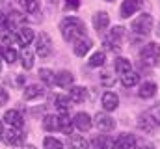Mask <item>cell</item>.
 I'll list each match as a JSON object with an SVG mask.
<instances>
[{
  "mask_svg": "<svg viewBox=\"0 0 160 149\" xmlns=\"http://www.w3.org/2000/svg\"><path fill=\"white\" fill-rule=\"evenodd\" d=\"M157 123L153 121V117L149 116V114H142L140 117H138V129L140 131H143V132H147V134H153L155 131H157Z\"/></svg>",
  "mask_w": 160,
  "mask_h": 149,
  "instance_id": "5bb4252c",
  "label": "cell"
},
{
  "mask_svg": "<svg viewBox=\"0 0 160 149\" xmlns=\"http://www.w3.org/2000/svg\"><path fill=\"white\" fill-rule=\"evenodd\" d=\"M43 129L48 131V132H54V131H60V125H58V116H45L43 117Z\"/></svg>",
  "mask_w": 160,
  "mask_h": 149,
  "instance_id": "484cf974",
  "label": "cell"
},
{
  "mask_svg": "<svg viewBox=\"0 0 160 149\" xmlns=\"http://www.w3.org/2000/svg\"><path fill=\"white\" fill-rule=\"evenodd\" d=\"M106 2H114V0H106Z\"/></svg>",
  "mask_w": 160,
  "mask_h": 149,
  "instance_id": "bcb514c9",
  "label": "cell"
},
{
  "mask_svg": "<svg viewBox=\"0 0 160 149\" xmlns=\"http://www.w3.org/2000/svg\"><path fill=\"white\" fill-rule=\"evenodd\" d=\"M153 26H155L153 17H151L149 13H142L140 17H136V19L132 21L130 30H132L134 34H138V36H147V34H151Z\"/></svg>",
  "mask_w": 160,
  "mask_h": 149,
  "instance_id": "3957f363",
  "label": "cell"
},
{
  "mask_svg": "<svg viewBox=\"0 0 160 149\" xmlns=\"http://www.w3.org/2000/svg\"><path fill=\"white\" fill-rule=\"evenodd\" d=\"M101 105H102L104 112L118 110V106H119V95L114 93V91H106V93H102V97H101Z\"/></svg>",
  "mask_w": 160,
  "mask_h": 149,
  "instance_id": "ba28073f",
  "label": "cell"
},
{
  "mask_svg": "<svg viewBox=\"0 0 160 149\" xmlns=\"http://www.w3.org/2000/svg\"><path fill=\"white\" fill-rule=\"evenodd\" d=\"M21 62H22V67H24L26 71L34 67V52H32L28 47L22 49V52H21Z\"/></svg>",
  "mask_w": 160,
  "mask_h": 149,
  "instance_id": "4316f807",
  "label": "cell"
},
{
  "mask_svg": "<svg viewBox=\"0 0 160 149\" xmlns=\"http://www.w3.org/2000/svg\"><path fill=\"white\" fill-rule=\"evenodd\" d=\"M60 32L65 41H78L80 37H86V24L78 17H65L60 24Z\"/></svg>",
  "mask_w": 160,
  "mask_h": 149,
  "instance_id": "6da1fadb",
  "label": "cell"
},
{
  "mask_svg": "<svg viewBox=\"0 0 160 149\" xmlns=\"http://www.w3.org/2000/svg\"><path fill=\"white\" fill-rule=\"evenodd\" d=\"M136 147H138V142H136L134 134L123 132L116 138V149H136Z\"/></svg>",
  "mask_w": 160,
  "mask_h": 149,
  "instance_id": "8fae6325",
  "label": "cell"
},
{
  "mask_svg": "<svg viewBox=\"0 0 160 149\" xmlns=\"http://www.w3.org/2000/svg\"><path fill=\"white\" fill-rule=\"evenodd\" d=\"M123 37H125V28H123V26H114V30L104 37L102 43H104V47H106L108 50H119Z\"/></svg>",
  "mask_w": 160,
  "mask_h": 149,
  "instance_id": "277c9868",
  "label": "cell"
},
{
  "mask_svg": "<svg viewBox=\"0 0 160 149\" xmlns=\"http://www.w3.org/2000/svg\"><path fill=\"white\" fill-rule=\"evenodd\" d=\"M108 24H110V15H108L106 11H97V13L93 15V28H95L97 32L106 30Z\"/></svg>",
  "mask_w": 160,
  "mask_h": 149,
  "instance_id": "ac0fdd59",
  "label": "cell"
},
{
  "mask_svg": "<svg viewBox=\"0 0 160 149\" xmlns=\"http://www.w3.org/2000/svg\"><path fill=\"white\" fill-rule=\"evenodd\" d=\"M140 82V74L136 73V71H130V73L123 74L121 76V84L125 86V88H132V86H136Z\"/></svg>",
  "mask_w": 160,
  "mask_h": 149,
  "instance_id": "f1b7e54d",
  "label": "cell"
},
{
  "mask_svg": "<svg viewBox=\"0 0 160 149\" xmlns=\"http://www.w3.org/2000/svg\"><path fill=\"white\" fill-rule=\"evenodd\" d=\"M93 149H116V140L108 134H99L91 142Z\"/></svg>",
  "mask_w": 160,
  "mask_h": 149,
  "instance_id": "7c38bea8",
  "label": "cell"
},
{
  "mask_svg": "<svg viewBox=\"0 0 160 149\" xmlns=\"http://www.w3.org/2000/svg\"><path fill=\"white\" fill-rule=\"evenodd\" d=\"M0 56H2V60H4V62H8V64H13V62L17 60V50H15L13 47H4Z\"/></svg>",
  "mask_w": 160,
  "mask_h": 149,
  "instance_id": "1f68e13d",
  "label": "cell"
},
{
  "mask_svg": "<svg viewBox=\"0 0 160 149\" xmlns=\"http://www.w3.org/2000/svg\"><path fill=\"white\" fill-rule=\"evenodd\" d=\"M39 78L47 84V86H54V84H56V74H54V71H50V69H47V67L39 69Z\"/></svg>",
  "mask_w": 160,
  "mask_h": 149,
  "instance_id": "4dcf8cb0",
  "label": "cell"
},
{
  "mask_svg": "<svg viewBox=\"0 0 160 149\" xmlns=\"http://www.w3.org/2000/svg\"><path fill=\"white\" fill-rule=\"evenodd\" d=\"M140 60H142V65H147V67H157L160 64V45L158 43H147L142 52H140Z\"/></svg>",
  "mask_w": 160,
  "mask_h": 149,
  "instance_id": "7a4b0ae2",
  "label": "cell"
},
{
  "mask_svg": "<svg viewBox=\"0 0 160 149\" xmlns=\"http://www.w3.org/2000/svg\"><path fill=\"white\" fill-rule=\"evenodd\" d=\"M67 146H69V149H88L89 147L88 140H86L84 136H80V134H73V136H69Z\"/></svg>",
  "mask_w": 160,
  "mask_h": 149,
  "instance_id": "d4e9b609",
  "label": "cell"
},
{
  "mask_svg": "<svg viewBox=\"0 0 160 149\" xmlns=\"http://www.w3.org/2000/svg\"><path fill=\"white\" fill-rule=\"evenodd\" d=\"M136 149H155V146H153V144H149V142H142Z\"/></svg>",
  "mask_w": 160,
  "mask_h": 149,
  "instance_id": "ab89813d",
  "label": "cell"
},
{
  "mask_svg": "<svg viewBox=\"0 0 160 149\" xmlns=\"http://www.w3.org/2000/svg\"><path fill=\"white\" fill-rule=\"evenodd\" d=\"M52 103H54V106H56V110L60 112V114H69V108H71V101H69V97H63V95H54L52 97Z\"/></svg>",
  "mask_w": 160,
  "mask_h": 149,
  "instance_id": "cb8c5ba5",
  "label": "cell"
},
{
  "mask_svg": "<svg viewBox=\"0 0 160 149\" xmlns=\"http://www.w3.org/2000/svg\"><path fill=\"white\" fill-rule=\"evenodd\" d=\"M15 84H17V86H22V84H24V74H19V76L15 78Z\"/></svg>",
  "mask_w": 160,
  "mask_h": 149,
  "instance_id": "60d3db41",
  "label": "cell"
},
{
  "mask_svg": "<svg viewBox=\"0 0 160 149\" xmlns=\"http://www.w3.org/2000/svg\"><path fill=\"white\" fill-rule=\"evenodd\" d=\"M147 114L153 117V121H155L157 125H160V101L157 103V105H153V106H151V110L147 112Z\"/></svg>",
  "mask_w": 160,
  "mask_h": 149,
  "instance_id": "8d00e7d4",
  "label": "cell"
},
{
  "mask_svg": "<svg viewBox=\"0 0 160 149\" xmlns=\"http://www.w3.org/2000/svg\"><path fill=\"white\" fill-rule=\"evenodd\" d=\"M101 82H102L106 88H114V86H116V76L110 73V71H104V73L101 74Z\"/></svg>",
  "mask_w": 160,
  "mask_h": 149,
  "instance_id": "e575fe53",
  "label": "cell"
},
{
  "mask_svg": "<svg viewBox=\"0 0 160 149\" xmlns=\"http://www.w3.org/2000/svg\"><path fill=\"white\" fill-rule=\"evenodd\" d=\"M155 93H157V84H155L153 80H145V82L140 84L138 95H140L142 99H151V97H155Z\"/></svg>",
  "mask_w": 160,
  "mask_h": 149,
  "instance_id": "d6986e66",
  "label": "cell"
},
{
  "mask_svg": "<svg viewBox=\"0 0 160 149\" xmlns=\"http://www.w3.org/2000/svg\"><path fill=\"white\" fill-rule=\"evenodd\" d=\"M36 52L39 54V58L50 56V52H52V41H50L48 34L39 32V36L36 37Z\"/></svg>",
  "mask_w": 160,
  "mask_h": 149,
  "instance_id": "5b68a950",
  "label": "cell"
},
{
  "mask_svg": "<svg viewBox=\"0 0 160 149\" xmlns=\"http://www.w3.org/2000/svg\"><path fill=\"white\" fill-rule=\"evenodd\" d=\"M0 37H2V41L6 43V47H11V45L17 41V36H13L9 30H2V32H0Z\"/></svg>",
  "mask_w": 160,
  "mask_h": 149,
  "instance_id": "d590c367",
  "label": "cell"
},
{
  "mask_svg": "<svg viewBox=\"0 0 160 149\" xmlns=\"http://www.w3.org/2000/svg\"><path fill=\"white\" fill-rule=\"evenodd\" d=\"M91 47H93V41L89 39V37H80L78 41H75V47H73V50H75V54L78 56V58H84L89 50H91Z\"/></svg>",
  "mask_w": 160,
  "mask_h": 149,
  "instance_id": "4fadbf2b",
  "label": "cell"
},
{
  "mask_svg": "<svg viewBox=\"0 0 160 149\" xmlns=\"http://www.w3.org/2000/svg\"><path fill=\"white\" fill-rule=\"evenodd\" d=\"M2 134H4V127H2V121H0V140H2Z\"/></svg>",
  "mask_w": 160,
  "mask_h": 149,
  "instance_id": "b9f144b4",
  "label": "cell"
},
{
  "mask_svg": "<svg viewBox=\"0 0 160 149\" xmlns=\"http://www.w3.org/2000/svg\"><path fill=\"white\" fill-rule=\"evenodd\" d=\"M34 39H36V34H34V30H32L30 26H21V28L17 30V43H21L22 49H24L26 45H30Z\"/></svg>",
  "mask_w": 160,
  "mask_h": 149,
  "instance_id": "2e32d148",
  "label": "cell"
},
{
  "mask_svg": "<svg viewBox=\"0 0 160 149\" xmlns=\"http://www.w3.org/2000/svg\"><path fill=\"white\" fill-rule=\"evenodd\" d=\"M8 101H9V93L6 90H0V106L8 105Z\"/></svg>",
  "mask_w": 160,
  "mask_h": 149,
  "instance_id": "74e56055",
  "label": "cell"
},
{
  "mask_svg": "<svg viewBox=\"0 0 160 149\" xmlns=\"http://www.w3.org/2000/svg\"><path fill=\"white\" fill-rule=\"evenodd\" d=\"M130 71H132V64H130L127 58H121L119 56V58L116 60V73L123 76V74L130 73Z\"/></svg>",
  "mask_w": 160,
  "mask_h": 149,
  "instance_id": "83f0119b",
  "label": "cell"
},
{
  "mask_svg": "<svg viewBox=\"0 0 160 149\" xmlns=\"http://www.w3.org/2000/svg\"><path fill=\"white\" fill-rule=\"evenodd\" d=\"M104 62H106V54L102 50H97V52L91 54L88 64H89V67H101V65H104Z\"/></svg>",
  "mask_w": 160,
  "mask_h": 149,
  "instance_id": "f546056e",
  "label": "cell"
},
{
  "mask_svg": "<svg viewBox=\"0 0 160 149\" xmlns=\"http://www.w3.org/2000/svg\"><path fill=\"white\" fill-rule=\"evenodd\" d=\"M142 4H143V0H125V2L121 4V17H123V19L132 17L136 11H140Z\"/></svg>",
  "mask_w": 160,
  "mask_h": 149,
  "instance_id": "30bf717a",
  "label": "cell"
},
{
  "mask_svg": "<svg viewBox=\"0 0 160 149\" xmlns=\"http://www.w3.org/2000/svg\"><path fill=\"white\" fill-rule=\"evenodd\" d=\"M73 82H75V76L71 71H60L56 74V86H60V88H71Z\"/></svg>",
  "mask_w": 160,
  "mask_h": 149,
  "instance_id": "603a6c76",
  "label": "cell"
},
{
  "mask_svg": "<svg viewBox=\"0 0 160 149\" xmlns=\"http://www.w3.org/2000/svg\"><path fill=\"white\" fill-rule=\"evenodd\" d=\"M58 125H60V131L63 132V134H73V119L69 117V114H60L58 116Z\"/></svg>",
  "mask_w": 160,
  "mask_h": 149,
  "instance_id": "7402d4cb",
  "label": "cell"
},
{
  "mask_svg": "<svg viewBox=\"0 0 160 149\" xmlns=\"http://www.w3.org/2000/svg\"><path fill=\"white\" fill-rule=\"evenodd\" d=\"M0 69H2V56H0Z\"/></svg>",
  "mask_w": 160,
  "mask_h": 149,
  "instance_id": "f6af8a7d",
  "label": "cell"
},
{
  "mask_svg": "<svg viewBox=\"0 0 160 149\" xmlns=\"http://www.w3.org/2000/svg\"><path fill=\"white\" fill-rule=\"evenodd\" d=\"M21 4H22L24 11H28V13L39 11V0H21Z\"/></svg>",
  "mask_w": 160,
  "mask_h": 149,
  "instance_id": "836d02e7",
  "label": "cell"
},
{
  "mask_svg": "<svg viewBox=\"0 0 160 149\" xmlns=\"http://www.w3.org/2000/svg\"><path fill=\"white\" fill-rule=\"evenodd\" d=\"M65 6L69 9H78L80 8V0H65Z\"/></svg>",
  "mask_w": 160,
  "mask_h": 149,
  "instance_id": "f35d334b",
  "label": "cell"
},
{
  "mask_svg": "<svg viewBox=\"0 0 160 149\" xmlns=\"http://www.w3.org/2000/svg\"><path fill=\"white\" fill-rule=\"evenodd\" d=\"M157 34H158V37H160V23H158V28H157Z\"/></svg>",
  "mask_w": 160,
  "mask_h": 149,
  "instance_id": "ee69618b",
  "label": "cell"
},
{
  "mask_svg": "<svg viewBox=\"0 0 160 149\" xmlns=\"http://www.w3.org/2000/svg\"><path fill=\"white\" fill-rule=\"evenodd\" d=\"M93 123H95V127H97L99 131H104V132L116 129V119H114L112 116H108V112H99V114L93 117Z\"/></svg>",
  "mask_w": 160,
  "mask_h": 149,
  "instance_id": "8992f818",
  "label": "cell"
},
{
  "mask_svg": "<svg viewBox=\"0 0 160 149\" xmlns=\"http://www.w3.org/2000/svg\"><path fill=\"white\" fill-rule=\"evenodd\" d=\"M17 2H21V0H17Z\"/></svg>",
  "mask_w": 160,
  "mask_h": 149,
  "instance_id": "7dc6e473",
  "label": "cell"
},
{
  "mask_svg": "<svg viewBox=\"0 0 160 149\" xmlns=\"http://www.w3.org/2000/svg\"><path fill=\"white\" fill-rule=\"evenodd\" d=\"M2 140H4L8 146H22V144H24V134L21 132V129L9 127L8 131H4Z\"/></svg>",
  "mask_w": 160,
  "mask_h": 149,
  "instance_id": "52a82bcc",
  "label": "cell"
},
{
  "mask_svg": "<svg viewBox=\"0 0 160 149\" xmlns=\"http://www.w3.org/2000/svg\"><path fill=\"white\" fill-rule=\"evenodd\" d=\"M88 99V90L82 88V86H71L69 88V101L75 103V105H80Z\"/></svg>",
  "mask_w": 160,
  "mask_h": 149,
  "instance_id": "e0dca14e",
  "label": "cell"
},
{
  "mask_svg": "<svg viewBox=\"0 0 160 149\" xmlns=\"http://www.w3.org/2000/svg\"><path fill=\"white\" fill-rule=\"evenodd\" d=\"M8 24H6V30H9V28H21V26H24V15L22 13H19V11H11L8 17Z\"/></svg>",
  "mask_w": 160,
  "mask_h": 149,
  "instance_id": "ffe728a7",
  "label": "cell"
},
{
  "mask_svg": "<svg viewBox=\"0 0 160 149\" xmlns=\"http://www.w3.org/2000/svg\"><path fill=\"white\" fill-rule=\"evenodd\" d=\"M73 125L82 131V132H88L91 127H93V119H91V116L88 114V112H78L77 116H75V119H73Z\"/></svg>",
  "mask_w": 160,
  "mask_h": 149,
  "instance_id": "9c48e42d",
  "label": "cell"
},
{
  "mask_svg": "<svg viewBox=\"0 0 160 149\" xmlns=\"http://www.w3.org/2000/svg\"><path fill=\"white\" fill-rule=\"evenodd\" d=\"M43 146H45V149H63V144L54 136H47L43 140Z\"/></svg>",
  "mask_w": 160,
  "mask_h": 149,
  "instance_id": "d6a6232c",
  "label": "cell"
},
{
  "mask_svg": "<svg viewBox=\"0 0 160 149\" xmlns=\"http://www.w3.org/2000/svg\"><path fill=\"white\" fill-rule=\"evenodd\" d=\"M22 149H36V147H34V146H24Z\"/></svg>",
  "mask_w": 160,
  "mask_h": 149,
  "instance_id": "7bdbcfd3",
  "label": "cell"
},
{
  "mask_svg": "<svg viewBox=\"0 0 160 149\" xmlns=\"http://www.w3.org/2000/svg\"><path fill=\"white\" fill-rule=\"evenodd\" d=\"M45 93V88L39 86V84H30L28 88H24V93H22V97H24V101H32V99H38Z\"/></svg>",
  "mask_w": 160,
  "mask_h": 149,
  "instance_id": "44dd1931",
  "label": "cell"
},
{
  "mask_svg": "<svg viewBox=\"0 0 160 149\" xmlns=\"http://www.w3.org/2000/svg\"><path fill=\"white\" fill-rule=\"evenodd\" d=\"M4 119H6V123H8L9 127H13V129H22V125H24V117L21 116L19 110H8L4 114Z\"/></svg>",
  "mask_w": 160,
  "mask_h": 149,
  "instance_id": "9a60e30c",
  "label": "cell"
}]
</instances>
